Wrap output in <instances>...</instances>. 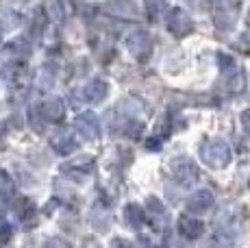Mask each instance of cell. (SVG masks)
Wrapping results in <instances>:
<instances>
[{"label": "cell", "instance_id": "9a60e30c", "mask_svg": "<svg viewBox=\"0 0 250 248\" xmlns=\"http://www.w3.org/2000/svg\"><path fill=\"white\" fill-rule=\"evenodd\" d=\"M91 165H94V159H91V157H79V159L70 161L68 168H65V172H74V170H79V172H83V170L89 172Z\"/></svg>", "mask_w": 250, "mask_h": 248}, {"label": "cell", "instance_id": "8fae6325", "mask_svg": "<svg viewBox=\"0 0 250 248\" xmlns=\"http://www.w3.org/2000/svg\"><path fill=\"white\" fill-rule=\"evenodd\" d=\"M42 109H44V116L48 118V120H61V118H63V113H65L63 100L57 98V96H50V98H48Z\"/></svg>", "mask_w": 250, "mask_h": 248}, {"label": "cell", "instance_id": "7402d4cb", "mask_svg": "<svg viewBox=\"0 0 250 248\" xmlns=\"http://www.w3.org/2000/svg\"><path fill=\"white\" fill-rule=\"evenodd\" d=\"M187 2H189V4H191V7H200V4H203V2H205V0H187Z\"/></svg>", "mask_w": 250, "mask_h": 248}, {"label": "cell", "instance_id": "8992f818", "mask_svg": "<svg viewBox=\"0 0 250 248\" xmlns=\"http://www.w3.org/2000/svg\"><path fill=\"white\" fill-rule=\"evenodd\" d=\"M213 205V192L211 189H198L187 198V211L191 213H205Z\"/></svg>", "mask_w": 250, "mask_h": 248}, {"label": "cell", "instance_id": "3957f363", "mask_svg": "<svg viewBox=\"0 0 250 248\" xmlns=\"http://www.w3.org/2000/svg\"><path fill=\"white\" fill-rule=\"evenodd\" d=\"M191 26H194V22H191V18L187 16V11H183V9H172L170 13H167V28H170L174 35H187V33L191 31Z\"/></svg>", "mask_w": 250, "mask_h": 248}, {"label": "cell", "instance_id": "d6986e66", "mask_svg": "<svg viewBox=\"0 0 250 248\" xmlns=\"http://www.w3.org/2000/svg\"><path fill=\"white\" fill-rule=\"evenodd\" d=\"M239 120H242V126H244V131H246V133H250V109H246V111L242 113V118H239Z\"/></svg>", "mask_w": 250, "mask_h": 248}, {"label": "cell", "instance_id": "ac0fdd59", "mask_svg": "<svg viewBox=\"0 0 250 248\" xmlns=\"http://www.w3.org/2000/svg\"><path fill=\"white\" fill-rule=\"evenodd\" d=\"M46 248H68L63 240H59V237H52V240L46 242Z\"/></svg>", "mask_w": 250, "mask_h": 248}, {"label": "cell", "instance_id": "6da1fadb", "mask_svg": "<svg viewBox=\"0 0 250 248\" xmlns=\"http://www.w3.org/2000/svg\"><path fill=\"white\" fill-rule=\"evenodd\" d=\"M200 157H203V161L207 165H211V168H227L230 164V159H233L229 144L224 140H209L203 148H200Z\"/></svg>", "mask_w": 250, "mask_h": 248}, {"label": "cell", "instance_id": "4fadbf2b", "mask_svg": "<svg viewBox=\"0 0 250 248\" xmlns=\"http://www.w3.org/2000/svg\"><path fill=\"white\" fill-rule=\"evenodd\" d=\"M107 7L111 9L113 13H118V16H124V18L135 16V4H133V0H109Z\"/></svg>", "mask_w": 250, "mask_h": 248}, {"label": "cell", "instance_id": "5bb4252c", "mask_svg": "<svg viewBox=\"0 0 250 248\" xmlns=\"http://www.w3.org/2000/svg\"><path fill=\"white\" fill-rule=\"evenodd\" d=\"M124 216H126V222L131 224L133 228H139L144 224V211H142V207H139V205H126Z\"/></svg>", "mask_w": 250, "mask_h": 248}, {"label": "cell", "instance_id": "9c48e42d", "mask_svg": "<svg viewBox=\"0 0 250 248\" xmlns=\"http://www.w3.org/2000/svg\"><path fill=\"white\" fill-rule=\"evenodd\" d=\"M179 231L181 235H185L187 240H196V237L203 235L205 231V224L198 220V218H191V216H183L179 220Z\"/></svg>", "mask_w": 250, "mask_h": 248}, {"label": "cell", "instance_id": "e0dca14e", "mask_svg": "<svg viewBox=\"0 0 250 248\" xmlns=\"http://www.w3.org/2000/svg\"><path fill=\"white\" fill-rule=\"evenodd\" d=\"M148 209H150V213H152V218H155V222H159V224H166V207L159 203L157 198H150L148 200Z\"/></svg>", "mask_w": 250, "mask_h": 248}, {"label": "cell", "instance_id": "30bf717a", "mask_svg": "<svg viewBox=\"0 0 250 248\" xmlns=\"http://www.w3.org/2000/svg\"><path fill=\"white\" fill-rule=\"evenodd\" d=\"M107 94H109V85L104 81L96 79L83 89V100H87V103H100V100H104Z\"/></svg>", "mask_w": 250, "mask_h": 248}, {"label": "cell", "instance_id": "277c9868", "mask_svg": "<svg viewBox=\"0 0 250 248\" xmlns=\"http://www.w3.org/2000/svg\"><path fill=\"white\" fill-rule=\"evenodd\" d=\"M128 50L137 57V59H144V57L150 55V48H152V40L146 31H135L126 41Z\"/></svg>", "mask_w": 250, "mask_h": 248}, {"label": "cell", "instance_id": "ba28073f", "mask_svg": "<svg viewBox=\"0 0 250 248\" xmlns=\"http://www.w3.org/2000/svg\"><path fill=\"white\" fill-rule=\"evenodd\" d=\"M237 20V4L229 2V0H222L215 9V22H218L220 28H230L233 22Z\"/></svg>", "mask_w": 250, "mask_h": 248}, {"label": "cell", "instance_id": "44dd1931", "mask_svg": "<svg viewBox=\"0 0 250 248\" xmlns=\"http://www.w3.org/2000/svg\"><path fill=\"white\" fill-rule=\"evenodd\" d=\"M81 248H100V244H98L96 240H85V242H83V246H81Z\"/></svg>", "mask_w": 250, "mask_h": 248}, {"label": "cell", "instance_id": "2e32d148", "mask_svg": "<svg viewBox=\"0 0 250 248\" xmlns=\"http://www.w3.org/2000/svg\"><path fill=\"white\" fill-rule=\"evenodd\" d=\"M16 211H18V216H20V220H28V218H33V213H35V207H33V203L28 198H20L16 203Z\"/></svg>", "mask_w": 250, "mask_h": 248}, {"label": "cell", "instance_id": "7a4b0ae2", "mask_svg": "<svg viewBox=\"0 0 250 248\" xmlns=\"http://www.w3.org/2000/svg\"><path fill=\"white\" fill-rule=\"evenodd\" d=\"M170 172L179 183H191L198 176V168L194 165V161L187 159V157H179L170 164Z\"/></svg>", "mask_w": 250, "mask_h": 248}, {"label": "cell", "instance_id": "603a6c76", "mask_svg": "<svg viewBox=\"0 0 250 248\" xmlns=\"http://www.w3.org/2000/svg\"><path fill=\"white\" fill-rule=\"evenodd\" d=\"M246 22H248V24H250V11H248V18H246Z\"/></svg>", "mask_w": 250, "mask_h": 248}, {"label": "cell", "instance_id": "7c38bea8", "mask_svg": "<svg viewBox=\"0 0 250 248\" xmlns=\"http://www.w3.org/2000/svg\"><path fill=\"white\" fill-rule=\"evenodd\" d=\"M118 111L122 113V116H126V118H133L135 120V116L139 118L144 113V104H142V100H137V98H124L122 103L118 104Z\"/></svg>", "mask_w": 250, "mask_h": 248}, {"label": "cell", "instance_id": "52a82bcc", "mask_svg": "<svg viewBox=\"0 0 250 248\" xmlns=\"http://www.w3.org/2000/svg\"><path fill=\"white\" fill-rule=\"evenodd\" d=\"M50 146L59 155H70L76 148V137L72 131H57L50 135Z\"/></svg>", "mask_w": 250, "mask_h": 248}, {"label": "cell", "instance_id": "ffe728a7", "mask_svg": "<svg viewBox=\"0 0 250 248\" xmlns=\"http://www.w3.org/2000/svg\"><path fill=\"white\" fill-rule=\"evenodd\" d=\"M111 248H131V246H128V242H126V240L118 237V240H113V242H111Z\"/></svg>", "mask_w": 250, "mask_h": 248}, {"label": "cell", "instance_id": "5b68a950", "mask_svg": "<svg viewBox=\"0 0 250 248\" xmlns=\"http://www.w3.org/2000/svg\"><path fill=\"white\" fill-rule=\"evenodd\" d=\"M76 128H79V133L83 135V140H96L100 133V124H98V118L94 116V113L85 111L81 113L79 118H76Z\"/></svg>", "mask_w": 250, "mask_h": 248}]
</instances>
